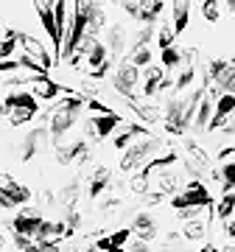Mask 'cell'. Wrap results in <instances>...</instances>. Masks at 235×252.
Segmentation results:
<instances>
[{
    "mask_svg": "<svg viewBox=\"0 0 235 252\" xmlns=\"http://www.w3.org/2000/svg\"><path fill=\"white\" fill-rule=\"evenodd\" d=\"M163 76H165V70L160 67V64H148L146 70H140V93H143V98H154V95H160Z\"/></svg>",
    "mask_w": 235,
    "mask_h": 252,
    "instance_id": "11",
    "label": "cell"
},
{
    "mask_svg": "<svg viewBox=\"0 0 235 252\" xmlns=\"http://www.w3.org/2000/svg\"><path fill=\"white\" fill-rule=\"evenodd\" d=\"M154 39H157V45H160V48H171L174 39H176L174 26H171V23H163V26L157 28V36H154Z\"/></svg>",
    "mask_w": 235,
    "mask_h": 252,
    "instance_id": "30",
    "label": "cell"
},
{
    "mask_svg": "<svg viewBox=\"0 0 235 252\" xmlns=\"http://www.w3.org/2000/svg\"><path fill=\"white\" fill-rule=\"evenodd\" d=\"M154 36H157L154 26H140L135 34H132V48H135V45H151Z\"/></svg>",
    "mask_w": 235,
    "mask_h": 252,
    "instance_id": "29",
    "label": "cell"
},
{
    "mask_svg": "<svg viewBox=\"0 0 235 252\" xmlns=\"http://www.w3.org/2000/svg\"><path fill=\"white\" fill-rule=\"evenodd\" d=\"M129 252H151V241H143V238H132L129 241Z\"/></svg>",
    "mask_w": 235,
    "mask_h": 252,
    "instance_id": "33",
    "label": "cell"
},
{
    "mask_svg": "<svg viewBox=\"0 0 235 252\" xmlns=\"http://www.w3.org/2000/svg\"><path fill=\"white\" fill-rule=\"evenodd\" d=\"M109 64H112V56H109V48L101 42V39H95L90 48H87V54H84V70H87V76H92V79H104L109 70Z\"/></svg>",
    "mask_w": 235,
    "mask_h": 252,
    "instance_id": "5",
    "label": "cell"
},
{
    "mask_svg": "<svg viewBox=\"0 0 235 252\" xmlns=\"http://www.w3.org/2000/svg\"><path fill=\"white\" fill-rule=\"evenodd\" d=\"M118 126H120V115L118 112H107V115H92L87 121V126H84V132L92 140H107V137H112L118 132Z\"/></svg>",
    "mask_w": 235,
    "mask_h": 252,
    "instance_id": "9",
    "label": "cell"
},
{
    "mask_svg": "<svg viewBox=\"0 0 235 252\" xmlns=\"http://www.w3.org/2000/svg\"><path fill=\"white\" fill-rule=\"evenodd\" d=\"M163 149H165L163 137H154V135L140 137L137 143H132L126 152H123V157H120V171H123V174L143 171L157 154H163Z\"/></svg>",
    "mask_w": 235,
    "mask_h": 252,
    "instance_id": "2",
    "label": "cell"
},
{
    "mask_svg": "<svg viewBox=\"0 0 235 252\" xmlns=\"http://www.w3.org/2000/svg\"><path fill=\"white\" fill-rule=\"evenodd\" d=\"M31 93H34L39 101H54L62 95V87H59V81H54L48 73H39L31 79Z\"/></svg>",
    "mask_w": 235,
    "mask_h": 252,
    "instance_id": "14",
    "label": "cell"
},
{
    "mask_svg": "<svg viewBox=\"0 0 235 252\" xmlns=\"http://www.w3.org/2000/svg\"><path fill=\"white\" fill-rule=\"evenodd\" d=\"M210 177H213V180H216L224 190H235V160L233 162H224V165H221L218 171H213Z\"/></svg>",
    "mask_w": 235,
    "mask_h": 252,
    "instance_id": "23",
    "label": "cell"
},
{
    "mask_svg": "<svg viewBox=\"0 0 235 252\" xmlns=\"http://www.w3.org/2000/svg\"><path fill=\"white\" fill-rule=\"evenodd\" d=\"M224 233H227V238H233L235 241V213L230 219H227V227H224Z\"/></svg>",
    "mask_w": 235,
    "mask_h": 252,
    "instance_id": "34",
    "label": "cell"
},
{
    "mask_svg": "<svg viewBox=\"0 0 235 252\" xmlns=\"http://www.w3.org/2000/svg\"><path fill=\"white\" fill-rule=\"evenodd\" d=\"M6 118H9L11 126H26L36 118V109H31V107H9Z\"/></svg>",
    "mask_w": 235,
    "mask_h": 252,
    "instance_id": "24",
    "label": "cell"
},
{
    "mask_svg": "<svg viewBox=\"0 0 235 252\" xmlns=\"http://www.w3.org/2000/svg\"><path fill=\"white\" fill-rule=\"evenodd\" d=\"M104 45L109 48V56H115V59H120V56L126 54V28L120 26V23H115V26H109L107 39H104Z\"/></svg>",
    "mask_w": 235,
    "mask_h": 252,
    "instance_id": "17",
    "label": "cell"
},
{
    "mask_svg": "<svg viewBox=\"0 0 235 252\" xmlns=\"http://www.w3.org/2000/svg\"><path fill=\"white\" fill-rule=\"evenodd\" d=\"M42 213L34 210V207H23L17 216L9 221V227L14 230V235H28V238H34L36 241V233H39V227H42Z\"/></svg>",
    "mask_w": 235,
    "mask_h": 252,
    "instance_id": "8",
    "label": "cell"
},
{
    "mask_svg": "<svg viewBox=\"0 0 235 252\" xmlns=\"http://www.w3.org/2000/svg\"><path fill=\"white\" fill-rule=\"evenodd\" d=\"M132 233H135L137 238H143V241H154V238H157V221H154V216L137 213L135 221H132Z\"/></svg>",
    "mask_w": 235,
    "mask_h": 252,
    "instance_id": "19",
    "label": "cell"
},
{
    "mask_svg": "<svg viewBox=\"0 0 235 252\" xmlns=\"http://www.w3.org/2000/svg\"><path fill=\"white\" fill-rule=\"evenodd\" d=\"M31 202V190L26 188V185H20V182H14V185H9L6 190H0V207L3 210H11V207H23Z\"/></svg>",
    "mask_w": 235,
    "mask_h": 252,
    "instance_id": "15",
    "label": "cell"
},
{
    "mask_svg": "<svg viewBox=\"0 0 235 252\" xmlns=\"http://www.w3.org/2000/svg\"><path fill=\"white\" fill-rule=\"evenodd\" d=\"M3 247H6V238H3V233H0V252H3Z\"/></svg>",
    "mask_w": 235,
    "mask_h": 252,
    "instance_id": "35",
    "label": "cell"
},
{
    "mask_svg": "<svg viewBox=\"0 0 235 252\" xmlns=\"http://www.w3.org/2000/svg\"><path fill=\"white\" fill-rule=\"evenodd\" d=\"M87 252H101V250H98V247H92V250H87Z\"/></svg>",
    "mask_w": 235,
    "mask_h": 252,
    "instance_id": "36",
    "label": "cell"
},
{
    "mask_svg": "<svg viewBox=\"0 0 235 252\" xmlns=\"http://www.w3.org/2000/svg\"><path fill=\"white\" fill-rule=\"evenodd\" d=\"M115 3H118L123 11H126L129 17L137 20V14H140V3H137V0H115Z\"/></svg>",
    "mask_w": 235,
    "mask_h": 252,
    "instance_id": "32",
    "label": "cell"
},
{
    "mask_svg": "<svg viewBox=\"0 0 235 252\" xmlns=\"http://www.w3.org/2000/svg\"><path fill=\"white\" fill-rule=\"evenodd\" d=\"M20 48H23V54L26 56H31L42 70H51L54 67V62H56V56L48 51L45 45H42V39L39 36H34V34H20Z\"/></svg>",
    "mask_w": 235,
    "mask_h": 252,
    "instance_id": "7",
    "label": "cell"
},
{
    "mask_svg": "<svg viewBox=\"0 0 235 252\" xmlns=\"http://www.w3.org/2000/svg\"><path fill=\"white\" fill-rule=\"evenodd\" d=\"M112 87H115L118 95H123V98H129L135 104L137 93H140V70L129 59H120L115 73H112Z\"/></svg>",
    "mask_w": 235,
    "mask_h": 252,
    "instance_id": "3",
    "label": "cell"
},
{
    "mask_svg": "<svg viewBox=\"0 0 235 252\" xmlns=\"http://www.w3.org/2000/svg\"><path fill=\"white\" fill-rule=\"evenodd\" d=\"M202 3H210V0H202Z\"/></svg>",
    "mask_w": 235,
    "mask_h": 252,
    "instance_id": "38",
    "label": "cell"
},
{
    "mask_svg": "<svg viewBox=\"0 0 235 252\" xmlns=\"http://www.w3.org/2000/svg\"><path fill=\"white\" fill-rule=\"evenodd\" d=\"M42 3H48V6H51V3H54V0H42Z\"/></svg>",
    "mask_w": 235,
    "mask_h": 252,
    "instance_id": "37",
    "label": "cell"
},
{
    "mask_svg": "<svg viewBox=\"0 0 235 252\" xmlns=\"http://www.w3.org/2000/svg\"><path fill=\"white\" fill-rule=\"evenodd\" d=\"M109 182H112V171H109L107 165H98V168H92L90 174V185H87V190H90L92 199H98L104 190L109 188Z\"/></svg>",
    "mask_w": 235,
    "mask_h": 252,
    "instance_id": "20",
    "label": "cell"
},
{
    "mask_svg": "<svg viewBox=\"0 0 235 252\" xmlns=\"http://www.w3.org/2000/svg\"><path fill=\"white\" fill-rule=\"evenodd\" d=\"M179 62H182V51H179V48H176V45L163 48V54H160V67H163V70L174 73L176 67H179Z\"/></svg>",
    "mask_w": 235,
    "mask_h": 252,
    "instance_id": "25",
    "label": "cell"
},
{
    "mask_svg": "<svg viewBox=\"0 0 235 252\" xmlns=\"http://www.w3.org/2000/svg\"><path fill=\"white\" fill-rule=\"evenodd\" d=\"M17 45H20V34L11 31V28H6V34L0 39V59H11L14 51H17Z\"/></svg>",
    "mask_w": 235,
    "mask_h": 252,
    "instance_id": "26",
    "label": "cell"
},
{
    "mask_svg": "<svg viewBox=\"0 0 235 252\" xmlns=\"http://www.w3.org/2000/svg\"><path fill=\"white\" fill-rule=\"evenodd\" d=\"M76 202H79V182H70V185H64V188L59 190V205H62L64 210H73Z\"/></svg>",
    "mask_w": 235,
    "mask_h": 252,
    "instance_id": "28",
    "label": "cell"
},
{
    "mask_svg": "<svg viewBox=\"0 0 235 252\" xmlns=\"http://www.w3.org/2000/svg\"><path fill=\"white\" fill-rule=\"evenodd\" d=\"M56 149V160L62 162V165H67V162H84L87 157H90V143L84 140V137H73V140H59V143H54Z\"/></svg>",
    "mask_w": 235,
    "mask_h": 252,
    "instance_id": "6",
    "label": "cell"
},
{
    "mask_svg": "<svg viewBox=\"0 0 235 252\" xmlns=\"http://www.w3.org/2000/svg\"><path fill=\"white\" fill-rule=\"evenodd\" d=\"M148 188H151V174L148 171L129 174V190H132V193H146Z\"/></svg>",
    "mask_w": 235,
    "mask_h": 252,
    "instance_id": "27",
    "label": "cell"
},
{
    "mask_svg": "<svg viewBox=\"0 0 235 252\" xmlns=\"http://www.w3.org/2000/svg\"><path fill=\"white\" fill-rule=\"evenodd\" d=\"M171 26L174 34L179 36L190 26V0H171Z\"/></svg>",
    "mask_w": 235,
    "mask_h": 252,
    "instance_id": "16",
    "label": "cell"
},
{
    "mask_svg": "<svg viewBox=\"0 0 235 252\" xmlns=\"http://www.w3.org/2000/svg\"><path fill=\"white\" fill-rule=\"evenodd\" d=\"M207 230H210V216L185 219V221H182V235H185L188 241H202V238H207Z\"/></svg>",
    "mask_w": 235,
    "mask_h": 252,
    "instance_id": "18",
    "label": "cell"
},
{
    "mask_svg": "<svg viewBox=\"0 0 235 252\" xmlns=\"http://www.w3.org/2000/svg\"><path fill=\"white\" fill-rule=\"evenodd\" d=\"M84 109H87V98L84 95H64L62 104L51 112V121H48V132H51V140L54 143H59L62 137H67V132L82 121Z\"/></svg>",
    "mask_w": 235,
    "mask_h": 252,
    "instance_id": "1",
    "label": "cell"
},
{
    "mask_svg": "<svg viewBox=\"0 0 235 252\" xmlns=\"http://www.w3.org/2000/svg\"><path fill=\"white\" fill-rule=\"evenodd\" d=\"M48 137H51V132H48V126H36V129H31L26 137H23V143H20V152H17V157L23 162H28V160H34L36 154L45 149V143H48Z\"/></svg>",
    "mask_w": 235,
    "mask_h": 252,
    "instance_id": "10",
    "label": "cell"
},
{
    "mask_svg": "<svg viewBox=\"0 0 235 252\" xmlns=\"http://www.w3.org/2000/svg\"><path fill=\"white\" fill-rule=\"evenodd\" d=\"M213 95H210L207 90L202 93L199 104H196V112H193V124H190V129L193 132H207L210 129V121H213Z\"/></svg>",
    "mask_w": 235,
    "mask_h": 252,
    "instance_id": "13",
    "label": "cell"
},
{
    "mask_svg": "<svg viewBox=\"0 0 235 252\" xmlns=\"http://www.w3.org/2000/svg\"><path fill=\"white\" fill-rule=\"evenodd\" d=\"M227 252H235V250H227Z\"/></svg>",
    "mask_w": 235,
    "mask_h": 252,
    "instance_id": "39",
    "label": "cell"
},
{
    "mask_svg": "<svg viewBox=\"0 0 235 252\" xmlns=\"http://www.w3.org/2000/svg\"><path fill=\"white\" fill-rule=\"evenodd\" d=\"M148 135V129L146 126H140V124H120L118 126V132L112 135V143H115V149H123L126 152L132 143H137L140 137H146Z\"/></svg>",
    "mask_w": 235,
    "mask_h": 252,
    "instance_id": "12",
    "label": "cell"
},
{
    "mask_svg": "<svg viewBox=\"0 0 235 252\" xmlns=\"http://www.w3.org/2000/svg\"><path fill=\"white\" fill-rule=\"evenodd\" d=\"M171 207L182 210V207H213V193L202 180H190L182 190H176L171 196Z\"/></svg>",
    "mask_w": 235,
    "mask_h": 252,
    "instance_id": "4",
    "label": "cell"
},
{
    "mask_svg": "<svg viewBox=\"0 0 235 252\" xmlns=\"http://www.w3.org/2000/svg\"><path fill=\"white\" fill-rule=\"evenodd\" d=\"M126 59L135 64L137 70H146L148 64H154V51H151V45H135L126 51Z\"/></svg>",
    "mask_w": 235,
    "mask_h": 252,
    "instance_id": "21",
    "label": "cell"
},
{
    "mask_svg": "<svg viewBox=\"0 0 235 252\" xmlns=\"http://www.w3.org/2000/svg\"><path fill=\"white\" fill-rule=\"evenodd\" d=\"M233 213H235V193H233V190H224L221 199L213 205V216H216L218 221H227Z\"/></svg>",
    "mask_w": 235,
    "mask_h": 252,
    "instance_id": "22",
    "label": "cell"
},
{
    "mask_svg": "<svg viewBox=\"0 0 235 252\" xmlns=\"http://www.w3.org/2000/svg\"><path fill=\"white\" fill-rule=\"evenodd\" d=\"M202 17L207 20V23H218V20H221V6H218V0L202 3Z\"/></svg>",
    "mask_w": 235,
    "mask_h": 252,
    "instance_id": "31",
    "label": "cell"
}]
</instances>
